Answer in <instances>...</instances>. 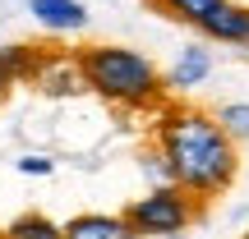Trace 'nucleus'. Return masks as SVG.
<instances>
[{
	"label": "nucleus",
	"instance_id": "9",
	"mask_svg": "<svg viewBox=\"0 0 249 239\" xmlns=\"http://www.w3.org/2000/svg\"><path fill=\"white\" fill-rule=\"evenodd\" d=\"M42 60H46V46H28V42H14V46L0 51V69L14 83H33L37 69H42Z\"/></svg>",
	"mask_w": 249,
	"mask_h": 239
},
{
	"label": "nucleus",
	"instance_id": "15",
	"mask_svg": "<svg viewBox=\"0 0 249 239\" xmlns=\"http://www.w3.org/2000/svg\"><path fill=\"white\" fill-rule=\"evenodd\" d=\"M9 88H14V79H9V74L0 69V106H5V101H9Z\"/></svg>",
	"mask_w": 249,
	"mask_h": 239
},
{
	"label": "nucleus",
	"instance_id": "6",
	"mask_svg": "<svg viewBox=\"0 0 249 239\" xmlns=\"http://www.w3.org/2000/svg\"><path fill=\"white\" fill-rule=\"evenodd\" d=\"M213 74V51H208L203 42L185 46V51H176V64L166 69V92H189L198 88V83Z\"/></svg>",
	"mask_w": 249,
	"mask_h": 239
},
{
	"label": "nucleus",
	"instance_id": "3",
	"mask_svg": "<svg viewBox=\"0 0 249 239\" xmlns=\"http://www.w3.org/2000/svg\"><path fill=\"white\" fill-rule=\"evenodd\" d=\"M198 216H203V198L189 193L185 184H152L143 198H134V203L124 207V221L134 225L139 239L185 235Z\"/></svg>",
	"mask_w": 249,
	"mask_h": 239
},
{
	"label": "nucleus",
	"instance_id": "14",
	"mask_svg": "<svg viewBox=\"0 0 249 239\" xmlns=\"http://www.w3.org/2000/svg\"><path fill=\"white\" fill-rule=\"evenodd\" d=\"M14 166H18V175H51L55 161H51V157H42V152H28V157H18Z\"/></svg>",
	"mask_w": 249,
	"mask_h": 239
},
{
	"label": "nucleus",
	"instance_id": "10",
	"mask_svg": "<svg viewBox=\"0 0 249 239\" xmlns=\"http://www.w3.org/2000/svg\"><path fill=\"white\" fill-rule=\"evenodd\" d=\"M0 239H65V225H55L51 216L42 212H23L0 230Z\"/></svg>",
	"mask_w": 249,
	"mask_h": 239
},
{
	"label": "nucleus",
	"instance_id": "16",
	"mask_svg": "<svg viewBox=\"0 0 249 239\" xmlns=\"http://www.w3.org/2000/svg\"><path fill=\"white\" fill-rule=\"evenodd\" d=\"M166 239H189V235H166Z\"/></svg>",
	"mask_w": 249,
	"mask_h": 239
},
{
	"label": "nucleus",
	"instance_id": "2",
	"mask_svg": "<svg viewBox=\"0 0 249 239\" xmlns=\"http://www.w3.org/2000/svg\"><path fill=\"white\" fill-rule=\"evenodd\" d=\"M79 64H83V79H88V92H97L111 106L143 111V106H157L166 97V74L143 51L97 42V46H83L79 51Z\"/></svg>",
	"mask_w": 249,
	"mask_h": 239
},
{
	"label": "nucleus",
	"instance_id": "5",
	"mask_svg": "<svg viewBox=\"0 0 249 239\" xmlns=\"http://www.w3.org/2000/svg\"><path fill=\"white\" fill-rule=\"evenodd\" d=\"M194 32L208 37V42H226V46H245V51H249V9L222 0V5L194 28Z\"/></svg>",
	"mask_w": 249,
	"mask_h": 239
},
{
	"label": "nucleus",
	"instance_id": "11",
	"mask_svg": "<svg viewBox=\"0 0 249 239\" xmlns=\"http://www.w3.org/2000/svg\"><path fill=\"white\" fill-rule=\"evenodd\" d=\"M157 14H166L171 23H185V28H198L208 14H213L222 0H148Z\"/></svg>",
	"mask_w": 249,
	"mask_h": 239
},
{
	"label": "nucleus",
	"instance_id": "12",
	"mask_svg": "<svg viewBox=\"0 0 249 239\" xmlns=\"http://www.w3.org/2000/svg\"><path fill=\"white\" fill-rule=\"evenodd\" d=\"M213 115H217V124H222L235 143H249V101H226V106H217Z\"/></svg>",
	"mask_w": 249,
	"mask_h": 239
},
{
	"label": "nucleus",
	"instance_id": "7",
	"mask_svg": "<svg viewBox=\"0 0 249 239\" xmlns=\"http://www.w3.org/2000/svg\"><path fill=\"white\" fill-rule=\"evenodd\" d=\"M28 14H33L46 32H83V28H88L83 0H28Z\"/></svg>",
	"mask_w": 249,
	"mask_h": 239
},
{
	"label": "nucleus",
	"instance_id": "8",
	"mask_svg": "<svg viewBox=\"0 0 249 239\" xmlns=\"http://www.w3.org/2000/svg\"><path fill=\"white\" fill-rule=\"evenodd\" d=\"M65 239H139V235H134V225L124 221V212L120 216H111V212H79V216L65 221Z\"/></svg>",
	"mask_w": 249,
	"mask_h": 239
},
{
	"label": "nucleus",
	"instance_id": "1",
	"mask_svg": "<svg viewBox=\"0 0 249 239\" xmlns=\"http://www.w3.org/2000/svg\"><path fill=\"white\" fill-rule=\"evenodd\" d=\"M152 143L171 157L176 166V184H185L189 193L208 198L226 193L235 184L240 170V143L217 124L213 111L198 106H166L152 124Z\"/></svg>",
	"mask_w": 249,
	"mask_h": 239
},
{
	"label": "nucleus",
	"instance_id": "13",
	"mask_svg": "<svg viewBox=\"0 0 249 239\" xmlns=\"http://www.w3.org/2000/svg\"><path fill=\"white\" fill-rule=\"evenodd\" d=\"M139 161H143V170H148V179H152V184H176V166H171V157L157 147V143H152V147L143 152Z\"/></svg>",
	"mask_w": 249,
	"mask_h": 239
},
{
	"label": "nucleus",
	"instance_id": "4",
	"mask_svg": "<svg viewBox=\"0 0 249 239\" xmlns=\"http://www.w3.org/2000/svg\"><path fill=\"white\" fill-rule=\"evenodd\" d=\"M33 88H42L46 97H70V92L88 88L83 64H79V51H51V46H46V60H42V69H37Z\"/></svg>",
	"mask_w": 249,
	"mask_h": 239
},
{
	"label": "nucleus",
	"instance_id": "17",
	"mask_svg": "<svg viewBox=\"0 0 249 239\" xmlns=\"http://www.w3.org/2000/svg\"><path fill=\"white\" fill-rule=\"evenodd\" d=\"M240 239H249V235H240Z\"/></svg>",
	"mask_w": 249,
	"mask_h": 239
}]
</instances>
